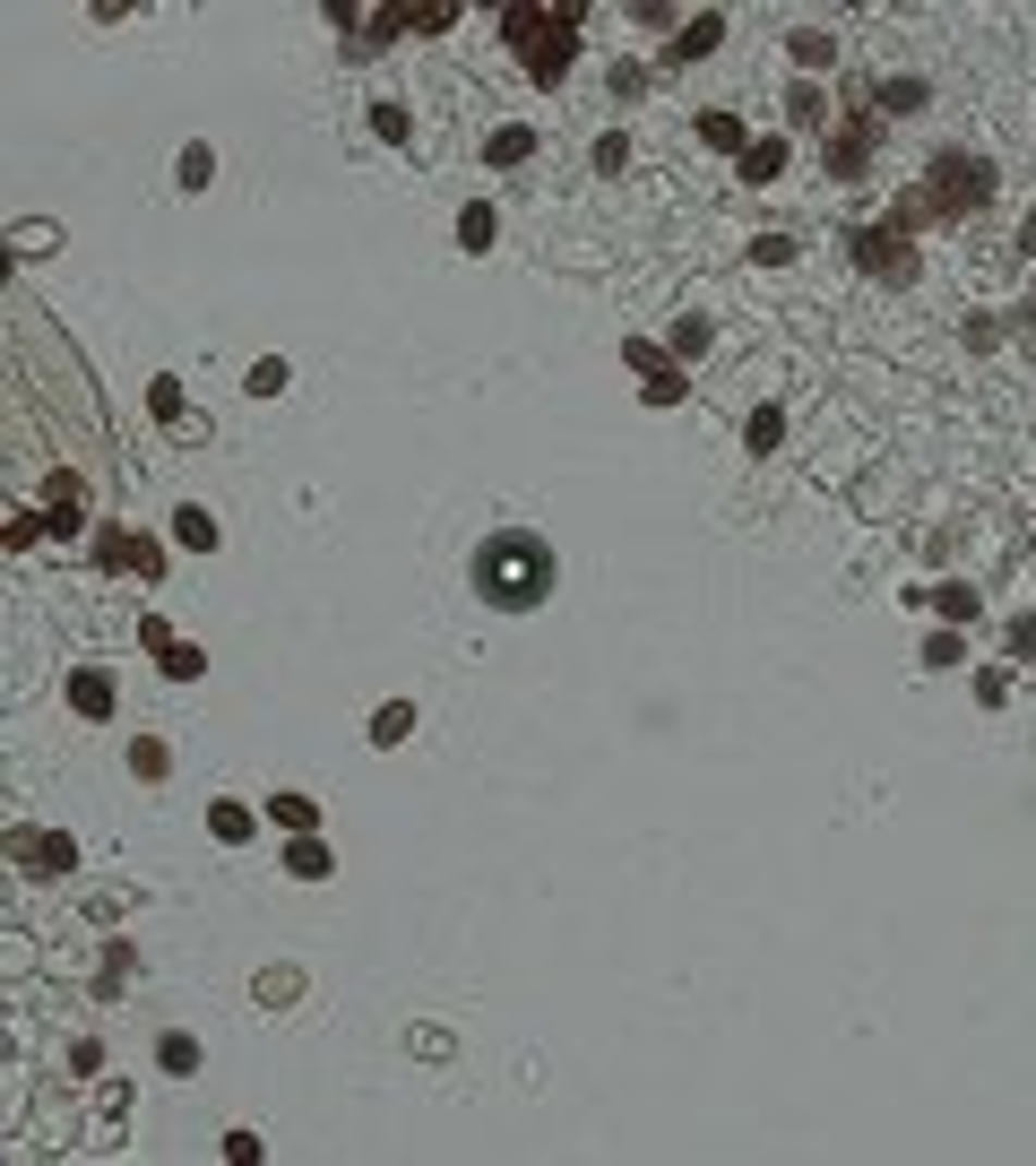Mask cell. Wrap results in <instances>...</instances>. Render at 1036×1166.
<instances>
[{
	"label": "cell",
	"instance_id": "1",
	"mask_svg": "<svg viewBox=\"0 0 1036 1166\" xmlns=\"http://www.w3.org/2000/svg\"><path fill=\"white\" fill-rule=\"evenodd\" d=\"M466 580H475V596L492 614H536L553 596V580H562V562H553V545L536 527H492L475 545V562H466Z\"/></svg>",
	"mask_w": 1036,
	"mask_h": 1166
},
{
	"label": "cell",
	"instance_id": "2",
	"mask_svg": "<svg viewBox=\"0 0 1036 1166\" xmlns=\"http://www.w3.org/2000/svg\"><path fill=\"white\" fill-rule=\"evenodd\" d=\"M501 26L527 44V70H536V78H562V70H571V52H578V17H571V9H562V17H545V9H510Z\"/></svg>",
	"mask_w": 1036,
	"mask_h": 1166
},
{
	"label": "cell",
	"instance_id": "3",
	"mask_svg": "<svg viewBox=\"0 0 1036 1166\" xmlns=\"http://www.w3.org/2000/svg\"><path fill=\"white\" fill-rule=\"evenodd\" d=\"M17 864H26L35 882H52V873H70V864H78V847H70L61 829H17Z\"/></svg>",
	"mask_w": 1036,
	"mask_h": 1166
},
{
	"label": "cell",
	"instance_id": "4",
	"mask_svg": "<svg viewBox=\"0 0 1036 1166\" xmlns=\"http://www.w3.org/2000/svg\"><path fill=\"white\" fill-rule=\"evenodd\" d=\"M717 35H726V17H717V9H699L683 35L666 44V70H683V61H708V52H717Z\"/></svg>",
	"mask_w": 1036,
	"mask_h": 1166
},
{
	"label": "cell",
	"instance_id": "5",
	"mask_svg": "<svg viewBox=\"0 0 1036 1166\" xmlns=\"http://www.w3.org/2000/svg\"><path fill=\"white\" fill-rule=\"evenodd\" d=\"M70 708H78V717H113V675H105V666H78V675H70Z\"/></svg>",
	"mask_w": 1036,
	"mask_h": 1166
},
{
	"label": "cell",
	"instance_id": "6",
	"mask_svg": "<svg viewBox=\"0 0 1036 1166\" xmlns=\"http://www.w3.org/2000/svg\"><path fill=\"white\" fill-rule=\"evenodd\" d=\"M105 562H113V571H138V580H156V571H164V554H156L147 536H105Z\"/></svg>",
	"mask_w": 1036,
	"mask_h": 1166
},
{
	"label": "cell",
	"instance_id": "7",
	"mask_svg": "<svg viewBox=\"0 0 1036 1166\" xmlns=\"http://www.w3.org/2000/svg\"><path fill=\"white\" fill-rule=\"evenodd\" d=\"M734 173H743V182H778V173H787V138H752V147L734 156Z\"/></svg>",
	"mask_w": 1036,
	"mask_h": 1166
},
{
	"label": "cell",
	"instance_id": "8",
	"mask_svg": "<svg viewBox=\"0 0 1036 1166\" xmlns=\"http://www.w3.org/2000/svg\"><path fill=\"white\" fill-rule=\"evenodd\" d=\"M173 536H182L191 554H217V536H226V527H217V510H199V501H182V510H173Z\"/></svg>",
	"mask_w": 1036,
	"mask_h": 1166
},
{
	"label": "cell",
	"instance_id": "9",
	"mask_svg": "<svg viewBox=\"0 0 1036 1166\" xmlns=\"http://www.w3.org/2000/svg\"><path fill=\"white\" fill-rule=\"evenodd\" d=\"M406 734H415V700H380V708H371V743H380V752H398Z\"/></svg>",
	"mask_w": 1036,
	"mask_h": 1166
},
{
	"label": "cell",
	"instance_id": "10",
	"mask_svg": "<svg viewBox=\"0 0 1036 1166\" xmlns=\"http://www.w3.org/2000/svg\"><path fill=\"white\" fill-rule=\"evenodd\" d=\"M285 873H294V882H329L338 864H329V847H320L312 829H294V847H285Z\"/></svg>",
	"mask_w": 1036,
	"mask_h": 1166
},
{
	"label": "cell",
	"instance_id": "11",
	"mask_svg": "<svg viewBox=\"0 0 1036 1166\" xmlns=\"http://www.w3.org/2000/svg\"><path fill=\"white\" fill-rule=\"evenodd\" d=\"M492 242H501V217H492L484 199H475V208H459V251H475V259H484Z\"/></svg>",
	"mask_w": 1036,
	"mask_h": 1166
},
{
	"label": "cell",
	"instance_id": "12",
	"mask_svg": "<svg viewBox=\"0 0 1036 1166\" xmlns=\"http://www.w3.org/2000/svg\"><path fill=\"white\" fill-rule=\"evenodd\" d=\"M156 1071H173V1080H191V1071H199V1037H182V1029H173V1037L156 1046Z\"/></svg>",
	"mask_w": 1036,
	"mask_h": 1166
},
{
	"label": "cell",
	"instance_id": "13",
	"mask_svg": "<svg viewBox=\"0 0 1036 1166\" xmlns=\"http://www.w3.org/2000/svg\"><path fill=\"white\" fill-rule=\"evenodd\" d=\"M268 821L277 829H320V804L312 795H268Z\"/></svg>",
	"mask_w": 1036,
	"mask_h": 1166
},
{
	"label": "cell",
	"instance_id": "14",
	"mask_svg": "<svg viewBox=\"0 0 1036 1166\" xmlns=\"http://www.w3.org/2000/svg\"><path fill=\"white\" fill-rule=\"evenodd\" d=\"M285 380H294V372H285V354H259L242 389H251V398H285Z\"/></svg>",
	"mask_w": 1036,
	"mask_h": 1166
},
{
	"label": "cell",
	"instance_id": "15",
	"mask_svg": "<svg viewBox=\"0 0 1036 1166\" xmlns=\"http://www.w3.org/2000/svg\"><path fill=\"white\" fill-rule=\"evenodd\" d=\"M699 138H708L717 156H743V147H752V138H743V121H734V113H708V121H699Z\"/></svg>",
	"mask_w": 1036,
	"mask_h": 1166
},
{
	"label": "cell",
	"instance_id": "16",
	"mask_svg": "<svg viewBox=\"0 0 1036 1166\" xmlns=\"http://www.w3.org/2000/svg\"><path fill=\"white\" fill-rule=\"evenodd\" d=\"M182 191H208L217 182V147H182V173H173Z\"/></svg>",
	"mask_w": 1036,
	"mask_h": 1166
},
{
	"label": "cell",
	"instance_id": "17",
	"mask_svg": "<svg viewBox=\"0 0 1036 1166\" xmlns=\"http://www.w3.org/2000/svg\"><path fill=\"white\" fill-rule=\"evenodd\" d=\"M778 433H787V415H778V406H760V415L743 424V450L760 459V450H778Z\"/></svg>",
	"mask_w": 1036,
	"mask_h": 1166
},
{
	"label": "cell",
	"instance_id": "18",
	"mask_svg": "<svg viewBox=\"0 0 1036 1166\" xmlns=\"http://www.w3.org/2000/svg\"><path fill=\"white\" fill-rule=\"evenodd\" d=\"M294 994H303V968H268V976H259V1003H268V1011H285Z\"/></svg>",
	"mask_w": 1036,
	"mask_h": 1166
},
{
	"label": "cell",
	"instance_id": "19",
	"mask_svg": "<svg viewBox=\"0 0 1036 1166\" xmlns=\"http://www.w3.org/2000/svg\"><path fill=\"white\" fill-rule=\"evenodd\" d=\"M208 829H217V838H226V847H242V838H251V829H259V821L242 813V804H208Z\"/></svg>",
	"mask_w": 1036,
	"mask_h": 1166
},
{
	"label": "cell",
	"instance_id": "20",
	"mask_svg": "<svg viewBox=\"0 0 1036 1166\" xmlns=\"http://www.w3.org/2000/svg\"><path fill=\"white\" fill-rule=\"evenodd\" d=\"M492 165H519V156H536V130H492V147H484Z\"/></svg>",
	"mask_w": 1036,
	"mask_h": 1166
},
{
	"label": "cell",
	"instance_id": "21",
	"mask_svg": "<svg viewBox=\"0 0 1036 1166\" xmlns=\"http://www.w3.org/2000/svg\"><path fill=\"white\" fill-rule=\"evenodd\" d=\"M156 657H164V675H173V683H191V675H199V666H208V657H199V648H191V640H164V648H156Z\"/></svg>",
	"mask_w": 1036,
	"mask_h": 1166
},
{
	"label": "cell",
	"instance_id": "22",
	"mask_svg": "<svg viewBox=\"0 0 1036 1166\" xmlns=\"http://www.w3.org/2000/svg\"><path fill=\"white\" fill-rule=\"evenodd\" d=\"M130 769H138V778H164V769H173V752L147 734V743H130Z\"/></svg>",
	"mask_w": 1036,
	"mask_h": 1166
},
{
	"label": "cell",
	"instance_id": "23",
	"mask_svg": "<svg viewBox=\"0 0 1036 1166\" xmlns=\"http://www.w3.org/2000/svg\"><path fill=\"white\" fill-rule=\"evenodd\" d=\"M787 44H795V61H804V70H820V61H829V35H820V26H795Z\"/></svg>",
	"mask_w": 1036,
	"mask_h": 1166
},
{
	"label": "cell",
	"instance_id": "24",
	"mask_svg": "<svg viewBox=\"0 0 1036 1166\" xmlns=\"http://www.w3.org/2000/svg\"><path fill=\"white\" fill-rule=\"evenodd\" d=\"M622 165H631V138L605 130V138H596V173H622Z\"/></svg>",
	"mask_w": 1036,
	"mask_h": 1166
},
{
	"label": "cell",
	"instance_id": "25",
	"mask_svg": "<svg viewBox=\"0 0 1036 1166\" xmlns=\"http://www.w3.org/2000/svg\"><path fill=\"white\" fill-rule=\"evenodd\" d=\"M933 605H941V614H950V622H976V587H941V596H933Z\"/></svg>",
	"mask_w": 1036,
	"mask_h": 1166
},
{
	"label": "cell",
	"instance_id": "26",
	"mask_svg": "<svg viewBox=\"0 0 1036 1166\" xmlns=\"http://www.w3.org/2000/svg\"><path fill=\"white\" fill-rule=\"evenodd\" d=\"M881 105H890V113H916L924 87H916V78H890V87H881Z\"/></svg>",
	"mask_w": 1036,
	"mask_h": 1166
},
{
	"label": "cell",
	"instance_id": "27",
	"mask_svg": "<svg viewBox=\"0 0 1036 1166\" xmlns=\"http://www.w3.org/2000/svg\"><path fill=\"white\" fill-rule=\"evenodd\" d=\"M371 130H380V138L398 147V138H406V105H371Z\"/></svg>",
	"mask_w": 1036,
	"mask_h": 1166
},
{
	"label": "cell",
	"instance_id": "28",
	"mask_svg": "<svg viewBox=\"0 0 1036 1166\" xmlns=\"http://www.w3.org/2000/svg\"><path fill=\"white\" fill-rule=\"evenodd\" d=\"M699 347H708V320H691V312H683V320H674V354H699Z\"/></svg>",
	"mask_w": 1036,
	"mask_h": 1166
},
{
	"label": "cell",
	"instance_id": "29",
	"mask_svg": "<svg viewBox=\"0 0 1036 1166\" xmlns=\"http://www.w3.org/2000/svg\"><path fill=\"white\" fill-rule=\"evenodd\" d=\"M787 105H795V121H820V113H829V105H820V87H812V78H804V87H795V96H787Z\"/></svg>",
	"mask_w": 1036,
	"mask_h": 1166
}]
</instances>
